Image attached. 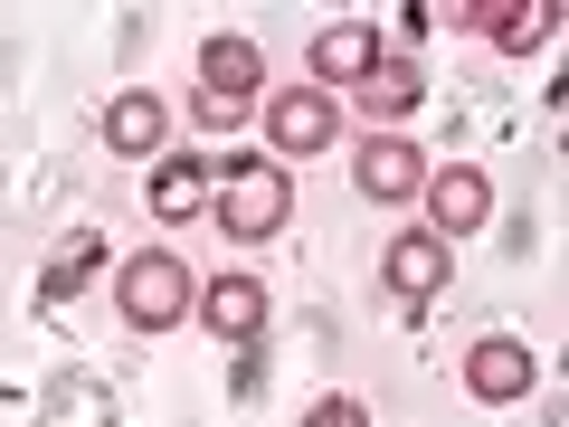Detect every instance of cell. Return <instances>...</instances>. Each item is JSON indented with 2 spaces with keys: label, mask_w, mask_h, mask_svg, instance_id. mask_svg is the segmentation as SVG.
I'll list each match as a JSON object with an SVG mask.
<instances>
[{
  "label": "cell",
  "mask_w": 569,
  "mask_h": 427,
  "mask_svg": "<svg viewBox=\"0 0 569 427\" xmlns=\"http://www.w3.org/2000/svg\"><path fill=\"white\" fill-rule=\"evenodd\" d=\"M209 181H219L209 162L162 152V162H152V219H200V209H209Z\"/></svg>",
  "instance_id": "4fadbf2b"
},
{
  "label": "cell",
  "mask_w": 569,
  "mask_h": 427,
  "mask_svg": "<svg viewBox=\"0 0 569 427\" xmlns=\"http://www.w3.org/2000/svg\"><path fill=\"white\" fill-rule=\"evenodd\" d=\"M531 380H541V361H531V342H512V332H485V342L466 351V389H475L485 408L531 399Z\"/></svg>",
  "instance_id": "5b68a950"
},
{
  "label": "cell",
  "mask_w": 569,
  "mask_h": 427,
  "mask_svg": "<svg viewBox=\"0 0 569 427\" xmlns=\"http://www.w3.org/2000/svg\"><path fill=\"white\" fill-rule=\"evenodd\" d=\"M485 219H493L485 171H437V181H427V238H475Z\"/></svg>",
  "instance_id": "ba28073f"
},
{
  "label": "cell",
  "mask_w": 569,
  "mask_h": 427,
  "mask_svg": "<svg viewBox=\"0 0 569 427\" xmlns=\"http://www.w3.org/2000/svg\"><path fill=\"white\" fill-rule=\"evenodd\" d=\"M351 96H361V115H370V133H380V123H399V115H418V96H427V77H418V58H399V48H380V67H370V77L351 86Z\"/></svg>",
  "instance_id": "30bf717a"
},
{
  "label": "cell",
  "mask_w": 569,
  "mask_h": 427,
  "mask_svg": "<svg viewBox=\"0 0 569 427\" xmlns=\"http://www.w3.org/2000/svg\"><path fill=\"white\" fill-rule=\"evenodd\" d=\"M475 39H493L503 58H531V48L550 39V10H522V0H493V10H475Z\"/></svg>",
  "instance_id": "5bb4252c"
},
{
  "label": "cell",
  "mask_w": 569,
  "mask_h": 427,
  "mask_svg": "<svg viewBox=\"0 0 569 427\" xmlns=\"http://www.w3.org/2000/svg\"><path fill=\"white\" fill-rule=\"evenodd\" d=\"M351 181H361V200H418V190H427V162L408 152L399 133H370L361 152H351Z\"/></svg>",
  "instance_id": "9c48e42d"
},
{
  "label": "cell",
  "mask_w": 569,
  "mask_h": 427,
  "mask_svg": "<svg viewBox=\"0 0 569 427\" xmlns=\"http://www.w3.org/2000/svg\"><path fill=\"white\" fill-rule=\"evenodd\" d=\"M200 96H209V105H228V115H238L247 96H266V48H257V39H238V29H219V39L200 48Z\"/></svg>",
  "instance_id": "8992f818"
},
{
  "label": "cell",
  "mask_w": 569,
  "mask_h": 427,
  "mask_svg": "<svg viewBox=\"0 0 569 427\" xmlns=\"http://www.w3.org/2000/svg\"><path fill=\"white\" fill-rule=\"evenodd\" d=\"M209 209H219V238L228 247H266L284 228V209H295V190H284L276 162H228L219 181H209Z\"/></svg>",
  "instance_id": "6da1fadb"
},
{
  "label": "cell",
  "mask_w": 569,
  "mask_h": 427,
  "mask_svg": "<svg viewBox=\"0 0 569 427\" xmlns=\"http://www.w3.org/2000/svg\"><path fill=\"white\" fill-rule=\"evenodd\" d=\"M104 152H123V162H162V152H171V105L152 96V86H123V96L104 105Z\"/></svg>",
  "instance_id": "277c9868"
},
{
  "label": "cell",
  "mask_w": 569,
  "mask_h": 427,
  "mask_svg": "<svg viewBox=\"0 0 569 427\" xmlns=\"http://www.w3.org/2000/svg\"><path fill=\"white\" fill-rule=\"evenodd\" d=\"M305 427H370V408L351 399V389H323V399L305 408Z\"/></svg>",
  "instance_id": "2e32d148"
},
{
  "label": "cell",
  "mask_w": 569,
  "mask_h": 427,
  "mask_svg": "<svg viewBox=\"0 0 569 427\" xmlns=\"http://www.w3.org/2000/svg\"><path fill=\"white\" fill-rule=\"evenodd\" d=\"M190 314L238 351V342H257V332H266V285H257V276H209L200 295H190Z\"/></svg>",
  "instance_id": "52a82bcc"
},
{
  "label": "cell",
  "mask_w": 569,
  "mask_h": 427,
  "mask_svg": "<svg viewBox=\"0 0 569 427\" xmlns=\"http://www.w3.org/2000/svg\"><path fill=\"white\" fill-rule=\"evenodd\" d=\"M370 67H380V29L370 20H332L313 39V86H361Z\"/></svg>",
  "instance_id": "8fae6325"
},
{
  "label": "cell",
  "mask_w": 569,
  "mask_h": 427,
  "mask_svg": "<svg viewBox=\"0 0 569 427\" xmlns=\"http://www.w3.org/2000/svg\"><path fill=\"white\" fill-rule=\"evenodd\" d=\"M190 266L181 257H162V247H142V257H123V276H114V305H123V324L133 332H171L190 314Z\"/></svg>",
  "instance_id": "7a4b0ae2"
},
{
  "label": "cell",
  "mask_w": 569,
  "mask_h": 427,
  "mask_svg": "<svg viewBox=\"0 0 569 427\" xmlns=\"http://www.w3.org/2000/svg\"><path fill=\"white\" fill-rule=\"evenodd\" d=\"M96 257H104V238H96V228H77V238L58 247V266L39 276V314H67V295L86 285V266H96Z\"/></svg>",
  "instance_id": "9a60e30c"
},
{
  "label": "cell",
  "mask_w": 569,
  "mask_h": 427,
  "mask_svg": "<svg viewBox=\"0 0 569 427\" xmlns=\"http://www.w3.org/2000/svg\"><path fill=\"white\" fill-rule=\"evenodd\" d=\"M266 142L313 162V152H332V142H342V115H332L323 86H276V96H266Z\"/></svg>",
  "instance_id": "3957f363"
},
{
  "label": "cell",
  "mask_w": 569,
  "mask_h": 427,
  "mask_svg": "<svg viewBox=\"0 0 569 427\" xmlns=\"http://www.w3.org/2000/svg\"><path fill=\"white\" fill-rule=\"evenodd\" d=\"M447 285V238H427V228H408V238H389V295H399L408 314L427 305Z\"/></svg>",
  "instance_id": "7c38bea8"
}]
</instances>
